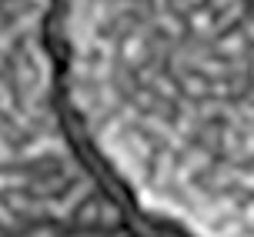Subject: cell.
I'll use <instances>...</instances> for the list:
<instances>
[{"instance_id": "cell-1", "label": "cell", "mask_w": 254, "mask_h": 237, "mask_svg": "<svg viewBox=\"0 0 254 237\" xmlns=\"http://www.w3.org/2000/svg\"><path fill=\"white\" fill-rule=\"evenodd\" d=\"M104 221L111 224V221H117V211H111V207H104Z\"/></svg>"}]
</instances>
